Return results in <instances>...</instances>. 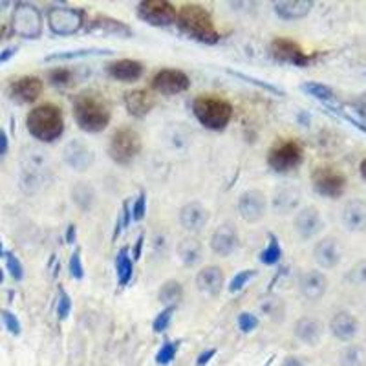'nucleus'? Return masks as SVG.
<instances>
[{
  "instance_id": "obj_1",
  "label": "nucleus",
  "mask_w": 366,
  "mask_h": 366,
  "mask_svg": "<svg viewBox=\"0 0 366 366\" xmlns=\"http://www.w3.org/2000/svg\"><path fill=\"white\" fill-rule=\"evenodd\" d=\"M176 24L183 35H187L189 39L196 41L202 44H217L220 41L214 20L203 6L198 4H185L178 11L176 17Z\"/></svg>"
},
{
  "instance_id": "obj_2",
  "label": "nucleus",
  "mask_w": 366,
  "mask_h": 366,
  "mask_svg": "<svg viewBox=\"0 0 366 366\" xmlns=\"http://www.w3.org/2000/svg\"><path fill=\"white\" fill-rule=\"evenodd\" d=\"M26 126L35 140L43 141V143H52V141L59 140L64 132L63 110L52 103L35 106L26 117Z\"/></svg>"
},
{
  "instance_id": "obj_3",
  "label": "nucleus",
  "mask_w": 366,
  "mask_h": 366,
  "mask_svg": "<svg viewBox=\"0 0 366 366\" xmlns=\"http://www.w3.org/2000/svg\"><path fill=\"white\" fill-rule=\"evenodd\" d=\"M73 117L79 129L88 134H99L110 125V110L101 97L81 94L73 99Z\"/></svg>"
},
{
  "instance_id": "obj_4",
  "label": "nucleus",
  "mask_w": 366,
  "mask_h": 366,
  "mask_svg": "<svg viewBox=\"0 0 366 366\" xmlns=\"http://www.w3.org/2000/svg\"><path fill=\"white\" fill-rule=\"evenodd\" d=\"M193 114L207 131H224L233 119V105L218 96H200L193 101Z\"/></svg>"
},
{
  "instance_id": "obj_5",
  "label": "nucleus",
  "mask_w": 366,
  "mask_h": 366,
  "mask_svg": "<svg viewBox=\"0 0 366 366\" xmlns=\"http://www.w3.org/2000/svg\"><path fill=\"white\" fill-rule=\"evenodd\" d=\"M143 149V141L141 136L129 126H123L119 131L114 132L108 143V156L114 163L117 165H131L138 156L141 154Z\"/></svg>"
},
{
  "instance_id": "obj_6",
  "label": "nucleus",
  "mask_w": 366,
  "mask_h": 366,
  "mask_svg": "<svg viewBox=\"0 0 366 366\" xmlns=\"http://www.w3.org/2000/svg\"><path fill=\"white\" fill-rule=\"evenodd\" d=\"M50 180H52V169H50L46 152L34 150L26 158V163L22 167V187L28 193H37V191L48 185Z\"/></svg>"
},
{
  "instance_id": "obj_7",
  "label": "nucleus",
  "mask_w": 366,
  "mask_h": 366,
  "mask_svg": "<svg viewBox=\"0 0 366 366\" xmlns=\"http://www.w3.org/2000/svg\"><path fill=\"white\" fill-rule=\"evenodd\" d=\"M346 176L332 165L315 167L312 173V187L317 194L324 198H341L346 191Z\"/></svg>"
},
{
  "instance_id": "obj_8",
  "label": "nucleus",
  "mask_w": 366,
  "mask_h": 366,
  "mask_svg": "<svg viewBox=\"0 0 366 366\" xmlns=\"http://www.w3.org/2000/svg\"><path fill=\"white\" fill-rule=\"evenodd\" d=\"M11 29L22 39H39L43 34V17L34 4L20 2L11 15Z\"/></svg>"
},
{
  "instance_id": "obj_9",
  "label": "nucleus",
  "mask_w": 366,
  "mask_h": 366,
  "mask_svg": "<svg viewBox=\"0 0 366 366\" xmlns=\"http://www.w3.org/2000/svg\"><path fill=\"white\" fill-rule=\"evenodd\" d=\"M304 159V150L297 141L289 140L274 145L268 154V163L274 173H289L297 169Z\"/></svg>"
},
{
  "instance_id": "obj_10",
  "label": "nucleus",
  "mask_w": 366,
  "mask_h": 366,
  "mask_svg": "<svg viewBox=\"0 0 366 366\" xmlns=\"http://www.w3.org/2000/svg\"><path fill=\"white\" fill-rule=\"evenodd\" d=\"M138 17L149 26L167 28L176 22L178 11L167 0H143L138 4Z\"/></svg>"
},
{
  "instance_id": "obj_11",
  "label": "nucleus",
  "mask_w": 366,
  "mask_h": 366,
  "mask_svg": "<svg viewBox=\"0 0 366 366\" xmlns=\"http://www.w3.org/2000/svg\"><path fill=\"white\" fill-rule=\"evenodd\" d=\"M48 24L52 34L73 35L85 26V11L75 8H52L48 11Z\"/></svg>"
},
{
  "instance_id": "obj_12",
  "label": "nucleus",
  "mask_w": 366,
  "mask_h": 366,
  "mask_svg": "<svg viewBox=\"0 0 366 366\" xmlns=\"http://www.w3.org/2000/svg\"><path fill=\"white\" fill-rule=\"evenodd\" d=\"M270 53L274 61L284 64H293V66L306 68L312 63V55L304 52L299 44L295 41L284 39V37H277V39L271 41L270 44Z\"/></svg>"
},
{
  "instance_id": "obj_13",
  "label": "nucleus",
  "mask_w": 366,
  "mask_h": 366,
  "mask_svg": "<svg viewBox=\"0 0 366 366\" xmlns=\"http://www.w3.org/2000/svg\"><path fill=\"white\" fill-rule=\"evenodd\" d=\"M236 207L244 222L258 224L264 220L265 212H268V196L258 189H249L240 194Z\"/></svg>"
},
{
  "instance_id": "obj_14",
  "label": "nucleus",
  "mask_w": 366,
  "mask_h": 366,
  "mask_svg": "<svg viewBox=\"0 0 366 366\" xmlns=\"http://www.w3.org/2000/svg\"><path fill=\"white\" fill-rule=\"evenodd\" d=\"M152 90H156L161 96H176L183 94L191 87V79L182 70H174V68H165L156 73L152 81H150Z\"/></svg>"
},
{
  "instance_id": "obj_15",
  "label": "nucleus",
  "mask_w": 366,
  "mask_h": 366,
  "mask_svg": "<svg viewBox=\"0 0 366 366\" xmlns=\"http://www.w3.org/2000/svg\"><path fill=\"white\" fill-rule=\"evenodd\" d=\"M63 161L75 173H87L96 161V152L87 141L72 140L64 145Z\"/></svg>"
},
{
  "instance_id": "obj_16",
  "label": "nucleus",
  "mask_w": 366,
  "mask_h": 366,
  "mask_svg": "<svg viewBox=\"0 0 366 366\" xmlns=\"http://www.w3.org/2000/svg\"><path fill=\"white\" fill-rule=\"evenodd\" d=\"M300 202H302V191L297 185L286 183V185H279L273 191L271 209L279 217H288V214L299 211Z\"/></svg>"
},
{
  "instance_id": "obj_17",
  "label": "nucleus",
  "mask_w": 366,
  "mask_h": 366,
  "mask_svg": "<svg viewBox=\"0 0 366 366\" xmlns=\"http://www.w3.org/2000/svg\"><path fill=\"white\" fill-rule=\"evenodd\" d=\"M293 227L295 233L302 240H312L324 229V220L321 217V211L314 205H306V207L299 209L293 218Z\"/></svg>"
},
{
  "instance_id": "obj_18",
  "label": "nucleus",
  "mask_w": 366,
  "mask_h": 366,
  "mask_svg": "<svg viewBox=\"0 0 366 366\" xmlns=\"http://www.w3.org/2000/svg\"><path fill=\"white\" fill-rule=\"evenodd\" d=\"M44 90V85L39 78L34 75H26L10 85V97L19 105H29L35 103L41 97Z\"/></svg>"
},
{
  "instance_id": "obj_19",
  "label": "nucleus",
  "mask_w": 366,
  "mask_h": 366,
  "mask_svg": "<svg viewBox=\"0 0 366 366\" xmlns=\"http://www.w3.org/2000/svg\"><path fill=\"white\" fill-rule=\"evenodd\" d=\"M299 291L309 302H319L328 291V279L323 271L309 270L300 274Z\"/></svg>"
},
{
  "instance_id": "obj_20",
  "label": "nucleus",
  "mask_w": 366,
  "mask_h": 366,
  "mask_svg": "<svg viewBox=\"0 0 366 366\" xmlns=\"http://www.w3.org/2000/svg\"><path fill=\"white\" fill-rule=\"evenodd\" d=\"M180 226L189 233H200L205 229L209 222V211L200 202H191L180 209Z\"/></svg>"
},
{
  "instance_id": "obj_21",
  "label": "nucleus",
  "mask_w": 366,
  "mask_h": 366,
  "mask_svg": "<svg viewBox=\"0 0 366 366\" xmlns=\"http://www.w3.org/2000/svg\"><path fill=\"white\" fill-rule=\"evenodd\" d=\"M238 247V231L233 224H222L211 236V251L214 255L226 256L233 255Z\"/></svg>"
},
{
  "instance_id": "obj_22",
  "label": "nucleus",
  "mask_w": 366,
  "mask_h": 366,
  "mask_svg": "<svg viewBox=\"0 0 366 366\" xmlns=\"http://www.w3.org/2000/svg\"><path fill=\"white\" fill-rule=\"evenodd\" d=\"M194 282H196L198 291H202L209 297H218L222 293L224 284H226V274H224L222 268H218V265H205L198 271Z\"/></svg>"
},
{
  "instance_id": "obj_23",
  "label": "nucleus",
  "mask_w": 366,
  "mask_h": 366,
  "mask_svg": "<svg viewBox=\"0 0 366 366\" xmlns=\"http://www.w3.org/2000/svg\"><path fill=\"white\" fill-rule=\"evenodd\" d=\"M314 258L323 270H333L337 268L342 258V249L339 246L337 238L326 236L323 240H319L314 247Z\"/></svg>"
},
{
  "instance_id": "obj_24",
  "label": "nucleus",
  "mask_w": 366,
  "mask_h": 366,
  "mask_svg": "<svg viewBox=\"0 0 366 366\" xmlns=\"http://www.w3.org/2000/svg\"><path fill=\"white\" fill-rule=\"evenodd\" d=\"M156 97L145 88H136L125 94V106L129 114L136 119H143L145 116H149L150 110L154 108Z\"/></svg>"
},
{
  "instance_id": "obj_25",
  "label": "nucleus",
  "mask_w": 366,
  "mask_h": 366,
  "mask_svg": "<svg viewBox=\"0 0 366 366\" xmlns=\"http://www.w3.org/2000/svg\"><path fill=\"white\" fill-rule=\"evenodd\" d=\"M341 222L344 229L350 233H359L366 229V202L353 198L346 205L342 207L341 212Z\"/></svg>"
},
{
  "instance_id": "obj_26",
  "label": "nucleus",
  "mask_w": 366,
  "mask_h": 366,
  "mask_svg": "<svg viewBox=\"0 0 366 366\" xmlns=\"http://www.w3.org/2000/svg\"><path fill=\"white\" fill-rule=\"evenodd\" d=\"M106 73L117 81L134 82L145 73V66L134 59H117L114 63L106 64Z\"/></svg>"
},
{
  "instance_id": "obj_27",
  "label": "nucleus",
  "mask_w": 366,
  "mask_h": 366,
  "mask_svg": "<svg viewBox=\"0 0 366 366\" xmlns=\"http://www.w3.org/2000/svg\"><path fill=\"white\" fill-rule=\"evenodd\" d=\"M330 330H332L333 337H337L342 342H348L352 341L357 333H359V321L356 319V315L342 309V312H337L332 317Z\"/></svg>"
},
{
  "instance_id": "obj_28",
  "label": "nucleus",
  "mask_w": 366,
  "mask_h": 366,
  "mask_svg": "<svg viewBox=\"0 0 366 366\" xmlns=\"http://www.w3.org/2000/svg\"><path fill=\"white\" fill-rule=\"evenodd\" d=\"M295 337L308 346H317L323 339L324 326L323 323L315 317H300L293 326Z\"/></svg>"
},
{
  "instance_id": "obj_29",
  "label": "nucleus",
  "mask_w": 366,
  "mask_h": 366,
  "mask_svg": "<svg viewBox=\"0 0 366 366\" xmlns=\"http://www.w3.org/2000/svg\"><path fill=\"white\" fill-rule=\"evenodd\" d=\"M312 8H314L312 0H277L273 2L274 13L282 20L304 19L312 11Z\"/></svg>"
},
{
  "instance_id": "obj_30",
  "label": "nucleus",
  "mask_w": 366,
  "mask_h": 366,
  "mask_svg": "<svg viewBox=\"0 0 366 366\" xmlns=\"http://www.w3.org/2000/svg\"><path fill=\"white\" fill-rule=\"evenodd\" d=\"M88 31H101V34L116 35V37H123V39H129L134 35L131 26H126L125 22L117 19H112V17H106V15H97L88 26Z\"/></svg>"
},
{
  "instance_id": "obj_31",
  "label": "nucleus",
  "mask_w": 366,
  "mask_h": 366,
  "mask_svg": "<svg viewBox=\"0 0 366 366\" xmlns=\"http://www.w3.org/2000/svg\"><path fill=\"white\" fill-rule=\"evenodd\" d=\"M176 255L180 262L187 268H194L203 261V246L196 236H187L178 242L176 246Z\"/></svg>"
},
{
  "instance_id": "obj_32",
  "label": "nucleus",
  "mask_w": 366,
  "mask_h": 366,
  "mask_svg": "<svg viewBox=\"0 0 366 366\" xmlns=\"http://www.w3.org/2000/svg\"><path fill=\"white\" fill-rule=\"evenodd\" d=\"M72 202L81 209L82 212L90 211L96 203V189L92 187L88 182H78L72 187Z\"/></svg>"
},
{
  "instance_id": "obj_33",
  "label": "nucleus",
  "mask_w": 366,
  "mask_h": 366,
  "mask_svg": "<svg viewBox=\"0 0 366 366\" xmlns=\"http://www.w3.org/2000/svg\"><path fill=\"white\" fill-rule=\"evenodd\" d=\"M114 50L110 48H81V50H68V52H59V53H50L46 55V63L52 61H73V59L81 57H99V55H112Z\"/></svg>"
},
{
  "instance_id": "obj_34",
  "label": "nucleus",
  "mask_w": 366,
  "mask_h": 366,
  "mask_svg": "<svg viewBox=\"0 0 366 366\" xmlns=\"http://www.w3.org/2000/svg\"><path fill=\"white\" fill-rule=\"evenodd\" d=\"M183 297V286L178 280H165L158 291V300L163 304L165 308H176V304Z\"/></svg>"
},
{
  "instance_id": "obj_35",
  "label": "nucleus",
  "mask_w": 366,
  "mask_h": 366,
  "mask_svg": "<svg viewBox=\"0 0 366 366\" xmlns=\"http://www.w3.org/2000/svg\"><path fill=\"white\" fill-rule=\"evenodd\" d=\"M300 90L306 92L308 96L319 99V101H323L324 105H328L330 108L337 105V96H335V92H333L330 87H326V85H323V82H304L302 87H300Z\"/></svg>"
},
{
  "instance_id": "obj_36",
  "label": "nucleus",
  "mask_w": 366,
  "mask_h": 366,
  "mask_svg": "<svg viewBox=\"0 0 366 366\" xmlns=\"http://www.w3.org/2000/svg\"><path fill=\"white\" fill-rule=\"evenodd\" d=\"M116 271H117V282H119V286L125 288V286L132 280V274H134V261H132L131 253H129L126 247H123V249L117 253Z\"/></svg>"
},
{
  "instance_id": "obj_37",
  "label": "nucleus",
  "mask_w": 366,
  "mask_h": 366,
  "mask_svg": "<svg viewBox=\"0 0 366 366\" xmlns=\"http://www.w3.org/2000/svg\"><path fill=\"white\" fill-rule=\"evenodd\" d=\"M341 366H366V350L359 344H348L339 353Z\"/></svg>"
},
{
  "instance_id": "obj_38",
  "label": "nucleus",
  "mask_w": 366,
  "mask_h": 366,
  "mask_svg": "<svg viewBox=\"0 0 366 366\" xmlns=\"http://www.w3.org/2000/svg\"><path fill=\"white\" fill-rule=\"evenodd\" d=\"M282 258V247L279 244V238L274 235H270V244L261 253V262L264 265H274L279 264Z\"/></svg>"
},
{
  "instance_id": "obj_39",
  "label": "nucleus",
  "mask_w": 366,
  "mask_h": 366,
  "mask_svg": "<svg viewBox=\"0 0 366 366\" xmlns=\"http://www.w3.org/2000/svg\"><path fill=\"white\" fill-rule=\"evenodd\" d=\"M227 73H231V75H235V78L242 79V81H247V82H251V85H255V87H261V88H264L265 92H271V94H277V96H284V90H280L279 87H274V85H270V82L262 81V79L251 78V75H247V73L236 72V70H227Z\"/></svg>"
},
{
  "instance_id": "obj_40",
  "label": "nucleus",
  "mask_w": 366,
  "mask_h": 366,
  "mask_svg": "<svg viewBox=\"0 0 366 366\" xmlns=\"http://www.w3.org/2000/svg\"><path fill=\"white\" fill-rule=\"evenodd\" d=\"M256 274H258L256 270H244L240 271V273H236L235 279H233L231 284H229V293H238V291H242V289L249 284L251 280L255 279Z\"/></svg>"
},
{
  "instance_id": "obj_41",
  "label": "nucleus",
  "mask_w": 366,
  "mask_h": 366,
  "mask_svg": "<svg viewBox=\"0 0 366 366\" xmlns=\"http://www.w3.org/2000/svg\"><path fill=\"white\" fill-rule=\"evenodd\" d=\"M178 341L173 342H165L163 346L159 348V352L156 353V363L159 366H167L174 361V357H176V352H178Z\"/></svg>"
},
{
  "instance_id": "obj_42",
  "label": "nucleus",
  "mask_w": 366,
  "mask_h": 366,
  "mask_svg": "<svg viewBox=\"0 0 366 366\" xmlns=\"http://www.w3.org/2000/svg\"><path fill=\"white\" fill-rule=\"evenodd\" d=\"M48 79L53 87H68L73 81V72L68 68H55L48 72Z\"/></svg>"
},
{
  "instance_id": "obj_43",
  "label": "nucleus",
  "mask_w": 366,
  "mask_h": 366,
  "mask_svg": "<svg viewBox=\"0 0 366 366\" xmlns=\"http://www.w3.org/2000/svg\"><path fill=\"white\" fill-rule=\"evenodd\" d=\"M173 314H174V308H165L161 314L156 315L154 323H152V330H154L156 333L165 332L167 326L170 324V321H173Z\"/></svg>"
},
{
  "instance_id": "obj_44",
  "label": "nucleus",
  "mask_w": 366,
  "mask_h": 366,
  "mask_svg": "<svg viewBox=\"0 0 366 366\" xmlns=\"http://www.w3.org/2000/svg\"><path fill=\"white\" fill-rule=\"evenodd\" d=\"M81 251L75 249L72 253V256H70V262H68V270H70V273H72V277L75 280H81L82 277H85V270H82V264H81Z\"/></svg>"
},
{
  "instance_id": "obj_45",
  "label": "nucleus",
  "mask_w": 366,
  "mask_h": 366,
  "mask_svg": "<svg viewBox=\"0 0 366 366\" xmlns=\"http://www.w3.org/2000/svg\"><path fill=\"white\" fill-rule=\"evenodd\" d=\"M70 312H72V299L66 291L61 289V295H59V304H57V315L61 321H66L70 317Z\"/></svg>"
},
{
  "instance_id": "obj_46",
  "label": "nucleus",
  "mask_w": 366,
  "mask_h": 366,
  "mask_svg": "<svg viewBox=\"0 0 366 366\" xmlns=\"http://www.w3.org/2000/svg\"><path fill=\"white\" fill-rule=\"evenodd\" d=\"M6 262H8V271H10V274L13 277L15 280H22L24 279V268H22V264H20V261L17 258V256L13 255V253H10V255H6Z\"/></svg>"
},
{
  "instance_id": "obj_47",
  "label": "nucleus",
  "mask_w": 366,
  "mask_h": 366,
  "mask_svg": "<svg viewBox=\"0 0 366 366\" xmlns=\"http://www.w3.org/2000/svg\"><path fill=\"white\" fill-rule=\"evenodd\" d=\"M256 326H258V319H256L253 314L244 312V314L238 315V328H240V332L251 333Z\"/></svg>"
},
{
  "instance_id": "obj_48",
  "label": "nucleus",
  "mask_w": 366,
  "mask_h": 366,
  "mask_svg": "<svg viewBox=\"0 0 366 366\" xmlns=\"http://www.w3.org/2000/svg\"><path fill=\"white\" fill-rule=\"evenodd\" d=\"M147 214V193L141 191V194L136 200L134 207H132V218H134L136 222H141Z\"/></svg>"
},
{
  "instance_id": "obj_49",
  "label": "nucleus",
  "mask_w": 366,
  "mask_h": 366,
  "mask_svg": "<svg viewBox=\"0 0 366 366\" xmlns=\"http://www.w3.org/2000/svg\"><path fill=\"white\" fill-rule=\"evenodd\" d=\"M2 321H4V326L6 330L10 333H13V335H19L20 333V323L19 319L15 317V314H11V312H8V309H4L2 312Z\"/></svg>"
},
{
  "instance_id": "obj_50",
  "label": "nucleus",
  "mask_w": 366,
  "mask_h": 366,
  "mask_svg": "<svg viewBox=\"0 0 366 366\" xmlns=\"http://www.w3.org/2000/svg\"><path fill=\"white\" fill-rule=\"evenodd\" d=\"M143 242H145V236L143 235L138 236V240H136V246H134V253H132V261H140V258H141V249H143Z\"/></svg>"
},
{
  "instance_id": "obj_51",
  "label": "nucleus",
  "mask_w": 366,
  "mask_h": 366,
  "mask_svg": "<svg viewBox=\"0 0 366 366\" xmlns=\"http://www.w3.org/2000/svg\"><path fill=\"white\" fill-rule=\"evenodd\" d=\"M17 46H10V48H6V50H2V52H0V64L2 63H8V61H10L11 57H13L15 53H17Z\"/></svg>"
},
{
  "instance_id": "obj_52",
  "label": "nucleus",
  "mask_w": 366,
  "mask_h": 366,
  "mask_svg": "<svg viewBox=\"0 0 366 366\" xmlns=\"http://www.w3.org/2000/svg\"><path fill=\"white\" fill-rule=\"evenodd\" d=\"M282 366H308V363L304 361V359H300V357L289 356V357H286L284 363H282Z\"/></svg>"
},
{
  "instance_id": "obj_53",
  "label": "nucleus",
  "mask_w": 366,
  "mask_h": 366,
  "mask_svg": "<svg viewBox=\"0 0 366 366\" xmlns=\"http://www.w3.org/2000/svg\"><path fill=\"white\" fill-rule=\"evenodd\" d=\"M214 353H217V350H207V352H203L202 356L198 357L196 361V366H205L209 361H211L212 357H214Z\"/></svg>"
},
{
  "instance_id": "obj_54",
  "label": "nucleus",
  "mask_w": 366,
  "mask_h": 366,
  "mask_svg": "<svg viewBox=\"0 0 366 366\" xmlns=\"http://www.w3.org/2000/svg\"><path fill=\"white\" fill-rule=\"evenodd\" d=\"M8 147H10V140H8L6 132L0 129V156H4L8 152Z\"/></svg>"
},
{
  "instance_id": "obj_55",
  "label": "nucleus",
  "mask_w": 366,
  "mask_h": 366,
  "mask_svg": "<svg viewBox=\"0 0 366 366\" xmlns=\"http://www.w3.org/2000/svg\"><path fill=\"white\" fill-rule=\"evenodd\" d=\"M66 242L68 244H73L75 242V226H68V231H66Z\"/></svg>"
},
{
  "instance_id": "obj_56",
  "label": "nucleus",
  "mask_w": 366,
  "mask_h": 366,
  "mask_svg": "<svg viewBox=\"0 0 366 366\" xmlns=\"http://www.w3.org/2000/svg\"><path fill=\"white\" fill-rule=\"evenodd\" d=\"M359 173H361V178L366 182V158L363 159L361 165H359Z\"/></svg>"
},
{
  "instance_id": "obj_57",
  "label": "nucleus",
  "mask_w": 366,
  "mask_h": 366,
  "mask_svg": "<svg viewBox=\"0 0 366 366\" xmlns=\"http://www.w3.org/2000/svg\"><path fill=\"white\" fill-rule=\"evenodd\" d=\"M4 282V273H2V270H0V284Z\"/></svg>"
},
{
  "instance_id": "obj_58",
  "label": "nucleus",
  "mask_w": 366,
  "mask_h": 366,
  "mask_svg": "<svg viewBox=\"0 0 366 366\" xmlns=\"http://www.w3.org/2000/svg\"><path fill=\"white\" fill-rule=\"evenodd\" d=\"M0 256H2V242H0Z\"/></svg>"
}]
</instances>
